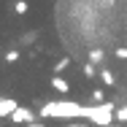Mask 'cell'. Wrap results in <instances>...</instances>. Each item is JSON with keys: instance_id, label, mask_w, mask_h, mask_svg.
<instances>
[{"instance_id": "1", "label": "cell", "mask_w": 127, "mask_h": 127, "mask_svg": "<svg viewBox=\"0 0 127 127\" xmlns=\"http://www.w3.org/2000/svg\"><path fill=\"white\" fill-rule=\"evenodd\" d=\"M38 116L41 119H84L87 105H78V103H70V100H51L41 105Z\"/></svg>"}, {"instance_id": "2", "label": "cell", "mask_w": 127, "mask_h": 127, "mask_svg": "<svg viewBox=\"0 0 127 127\" xmlns=\"http://www.w3.org/2000/svg\"><path fill=\"white\" fill-rule=\"evenodd\" d=\"M116 119V111H114V103H95V105H87V116L84 122H92V125H111Z\"/></svg>"}, {"instance_id": "3", "label": "cell", "mask_w": 127, "mask_h": 127, "mask_svg": "<svg viewBox=\"0 0 127 127\" xmlns=\"http://www.w3.org/2000/svg\"><path fill=\"white\" fill-rule=\"evenodd\" d=\"M35 114H38V111L22 108V105H19V108L11 114V119H14V125H32V122H35Z\"/></svg>"}, {"instance_id": "4", "label": "cell", "mask_w": 127, "mask_h": 127, "mask_svg": "<svg viewBox=\"0 0 127 127\" xmlns=\"http://www.w3.org/2000/svg\"><path fill=\"white\" fill-rule=\"evenodd\" d=\"M19 108V103L14 97H0V119H11V114Z\"/></svg>"}, {"instance_id": "5", "label": "cell", "mask_w": 127, "mask_h": 127, "mask_svg": "<svg viewBox=\"0 0 127 127\" xmlns=\"http://www.w3.org/2000/svg\"><path fill=\"white\" fill-rule=\"evenodd\" d=\"M51 89H57L60 95H68V92H70V84L60 76V73H54V78H51Z\"/></svg>"}, {"instance_id": "6", "label": "cell", "mask_w": 127, "mask_h": 127, "mask_svg": "<svg viewBox=\"0 0 127 127\" xmlns=\"http://www.w3.org/2000/svg\"><path fill=\"white\" fill-rule=\"evenodd\" d=\"M68 65H70V57H62V60H57V62H54V73H62V70H68Z\"/></svg>"}, {"instance_id": "7", "label": "cell", "mask_w": 127, "mask_h": 127, "mask_svg": "<svg viewBox=\"0 0 127 127\" xmlns=\"http://www.w3.org/2000/svg\"><path fill=\"white\" fill-rule=\"evenodd\" d=\"M103 57H105V51H103V49H92V51H89V62H95V65L103 62Z\"/></svg>"}, {"instance_id": "8", "label": "cell", "mask_w": 127, "mask_h": 127, "mask_svg": "<svg viewBox=\"0 0 127 127\" xmlns=\"http://www.w3.org/2000/svg\"><path fill=\"white\" fill-rule=\"evenodd\" d=\"M100 81L105 84V87H111V84H114V73L105 70V68H100Z\"/></svg>"}, {"instance_id": "9", "label": "cell", "mask_w": 127, "mask_h": 127, "mask_svg": "<svg viewBox=\"0 0 127 127\" xmlns=\"http://www.w3.org/2000/svg\"><path fill=\"white\" fill-rule=\"evenodd\" d=\"M97 73H100V70L95 68V62H87V65H84V76H87V78H95Z\"/></svg>"}, {"instance_id": "10", "label": "cell", "mask_w": 127, "mask_h": 127, "mask_svg": "<svg viewBox=\"0 0 127 127\" xmlns=\"http://www.w3.org/2000/svg\"><path fill=\"white\" fill-rule=\"evenodd\" d=\"M14 11H16V14H27V11H30L27 0H16V3H14Z\"/></svg>"}, {"instance_id": "11", "label": "cell", "mask_w": 127, "mask_h": 127, "mask_svg": "<svg viewBox=\"0 0 127 127\" xmlns=\"http://www.w3.org/2000/svg\"><path fill=\"white\" fill-rule=\"evenodd\" d=\"M16 60H19V51H16V49L5 51V62H16Z\"/></svg>"}, {"instance_id": "12", "label": "cell", "mask_w": 127, "mask_h": 127, "mask_svg": "<svg viewBox=\"0 0 127 127\" xmlns=\"http://www.w3.org/2000/svg\"><path fill=\"white\" fill-rule=\"evenodd\" d=\"M92 103H105L103 100V89H95V92H92Z\"/></svg>"}, {"instance_id": "13", "label": "cell", "mask_w": 127, "mask_h": 127, "mask_svg": "<svg viewBox=\"0 0 127 127\" xmlns=\"http://www.w3.org/2000/svg\"><path fill=\"white\" fill-rule=\"evenodd\" d=\"M114 54H116V57H119V60H127V46H119V49L114 51Z\"/></svg>"}, {"instance_id": "14", "label": "cell", "mask_w": 127, "mask_h": 127, "mask_svg": "<svg viewBox=\"0 0 127 127\" xmlns=\"http://www.w3.org/2000/svg\"><path fill=\"white\" fill-rule=\"evenodd\" d=\"M22 127H46L43 122H32V125H22Z\"/></svg>"}, {"instance_id": "15", "label": "cell", "mask_w": 127, "mask_h": 127, "mask_svg": "<svg viewBox=\"0 0 127 127\" xmlns=\"http://www.w3.org/2000/svg\"><path fill=\"white\" fill-rule=\"evenodd\" d=\"M100 127H119V125H114V122H111V125H100Z\"/></svg>"}]
</instances>
